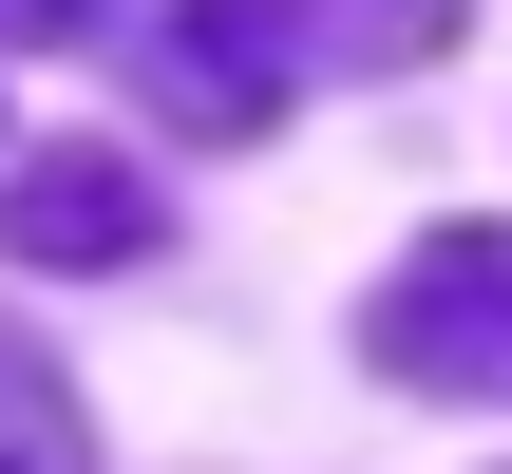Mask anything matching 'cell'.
<instances>
[{
	"mask_svg": "<svg viewBox=\"0 0 512 474\" xmlns=\"http://www.w3.org/2000/svg\"><path fill=\"white\" fill-rule=\"evenodd\" d=\"M380 380L418 399H512V228H437L399 285H380Z\"/></svg>",
	"mask_w": 512,
	"mask_h": 474,
	"instance_id": "obj_2",
	"label": "cell"
},
{
	"mask_svg": "<svg viewBox=\"0 0 512 474\" xmlns=\"http://www.w3.org/2000/svg\"><path fill=\"white\" fill-rule=\"evenodd\" d=\"M0 247H19V266H133V247H152V171H114V152H38V171L0 190Z\"/></svg>",
	"mask_w": 512,
	"mask_h": 474,
	"instance_id": "obj_3",
	"label": "cell"
},
{
	"mask_svg": "<svg viewBox=\"0 0 512 474\" xmlns=\"http://www.w3.org/2000/svg\"><path fill=\"white\" fill-rule=\"evenodd\" d=\"M0 474H76V399L38 342H0Z\"/></svg>",
	"mask_w": 512,
	"mask_h": 474,
	"instance_id": "obj_4",
	"label": "cell"
},
{
	"mask_svg": "<svg viewBox=\"0 0 512 474\" xmlns=\"http://www.w3.org/2000/svg\"><path fill=\"white\" fill-rule=\"evenodd\" d=\"M437 38H456V0H133V76L171 133H266L285 95L399 76Z\"/></svg>",
	"mask_w": 512,
	"mask_h": 474,
	"instance_id": "obj_1",
	"label": "cell"
}]
</instances>
